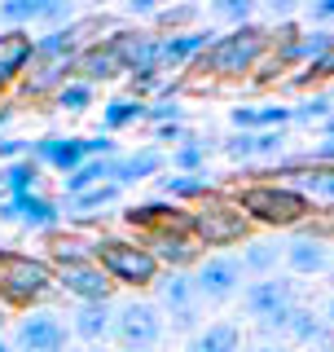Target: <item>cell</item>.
Segmentation results:
<instances>
[{
    "mask_svg": "<svg viewBox=\"0 0 334 352\" xmlns=\"http://www.w3.org/2000/svg\"><path fill=\"white\" fill-rule=\"evenodd\" d=\"M27 150H31V141L0 137V159H5V163H14V159H27Z\"/></svg>",
    "mask_w": 334,
    "mask_h": 352,
    "instance_id": "49",
    "label": "cell"
},
{
    "mask_svg": "<svg viewBox=\"0 0 334 352\" xmlns=\"http://www.w3.org/2000/svg\"><path fill=\"white\" fill-rule=\"evenodd\" d=\"M313 80H334V44H330L326 53H321L313 66H308L304 75H295V84H313Z\"/></svg>",
    "mask_w": 334,
    "mask_h": 352,
    "instance_id": "46",
    "label": "cell"
},
{
    "mask_svg": "<svg viewBox=\"0 0 334 352\" xmlns=\"http://www.w3.org/2000/svg\"><path fill=\"white\" fill-rule=\"evenodd\" d=\"M154 304H159V313H181V308H194L198 295H194V282H189V273H159L154 278Z\"/></svg>",
    "mask_w": 334,
    "mask_h": 352,
    "instance_id": "29",
    "label": "cell"
},
{
    "mask_svg": "<svg viewBox=\"0 0 334 352\" xmlns=\"http://www.w3.org/2000/svg\"><path fill=\"white\" fill-rule=\"evenodd\" d=\"M119 352H154V348H119Z\"/></svg>",
    "mask_w": 334,
    "mask_h": 352,
    "instance_id": "57",
    "label": "cell"
},
{
    "mask_svg": "<svg viewBox=\"0 0 334 352\" xmlns=\"http://www.w3.org/2000/svg\"><path fill=\"white\" fill-rule=\"evenodd\" d=\"M242 352H286L282 344H255V348H242Z\"/></svg>",
    "mask_w": 334,
    "mask_h": 352,
    "instance_id": "52",
    "label": "cell"
},
{
    "mask_svg": "<svg viewBox=\"0 0 334 352\" xmlns=\"http://www.w3.org/2000/svg\"><path fill=\"white\" fill-rule=\"evenodd\" d=\"M185 229L189 238L198 242V247H242V242L251 238V220L233 207V198L225 190H216L211 198H203V203L185 207Z\"/></svg>",
    "mask_w": 334,
    "mask_h": 352,
    "instance_id": "5",
    "label": "cell"
},
{
    "mask_svg": "<svg viewBox=\"0 0 334 352\" xmlns=\"http://www.w3.org/2000/svg\"><path fill=\"white\" fill-rule=\"evenodd\" d=\"M321 317H326V326L334 330V295H330V304H326V313H321Z\"/></svg>",
    "mask_w": 334,
    "mask_h": 352,
    "instance_id": "53",
    "label": "cell"
},
{
    "mask_svg": "<svg viewBox=\"0 0 334 352\" xmlns=\"http://www.w3.org/2000/svg\"><path fill=\"white\" fill-rule=\"evenodd\" d=\"M93 97H97V88H93V84L71 80V84H62L58 93H53V106L66 110V115H84V110L93 106Z\"/></svg>",
    "mask_w": 334,
    "mask_h": 352,
    "instance_id": "38",
    "label": "cell"
},
{
    "mask_svg": "<svg viewBox=\"0 0 334 352\" xmlns=\"http://www.w3.org/2000/svg\"><path fill=\"white\" fill-rule=\"evenodd\" d=\"M163 313L154 300H128L115 308L110 322V339H119V348H154L163 339Z\"/></svg>",
    "mask_w": 334,
    "mask_h": 352,
    "instance_id": "8",
    "label": "cell"
},
{
    "mask_svg": "<svg viewBox=\"0 0 334 352\" xmlns=\"http://www.w3.org/2000/svg\"><path fill=\"white\" fill-rule=\"evenodd\" d=\"M0 220L22 229H36V234H53L62 225V203L49 194H22V198H0Z\"/></svg>",
    "mask_w": 334,
    "mask_h": 352,
    "instance_id": "14",
    "label": "cell"
},
{
    "mask_svg": "<svg viewBox=\"0 0 334 352\" xmlns=\"http://www.w3.org/2000/svg\"><path fill=\"white\" fill-rule=\"evenodd\" d=\"M154 137H159V141H163V146H159V150L167 154V146H172V150H176V146H181V141H189V137H194V132H189V128H185V119H181V124H163V128H154Z\"/></svg>",
    "mask_w": 334,
    "mask_h": 352,
    "instance_id": "47",
    "label": "cell"
},
{
    "mask_svg": "<svg viewBox=\"0 0 334 352\" xmlns=\"http://www.w3.org/2000/svg\"><path fill=\"white\" fill-rule=\"evenodd\" d=\"M14 115H18V106L0 102V137H5V128H9V124H14Z\"/></svg>",
    "mask_w": 334,
    "mask_h": 352,
    "instance_id": "51",
    "label": "cell"
},
{
    "mask_svg": "<svg viewBox=\"0 0 334 352\" xmlns=\"http://www.w3.org/2000/svg\"><path fill=\"white\" fill-rule=\"evenodd\" d=\"M330 44H334V31H326V27H299L286 44H273L269 58H277L286 71H308Z\"/></svg>",
    "mask_w": 334,
    "mask_h": 352,
    "instance_id": "17",
    "label": "cell"
},
{
    "mask_svg": "<svg viewBox=\"0 0 334 352\" xmlns=\"http://www.w3.org/2000/svg\"><path fill=\"white\" fill-rule=\"evenodd\" d=\"M71 80H75V58H31L27 75L18 80V97L22 102H53V93Z\"/></svg>",
    "mask_w": 334,
    "mask_h": 352,
    "instance_id": "15",
    "label": "cell"
},
{
    "mask_svg": "<svg viewBox=\"0 0 334 352\" xmlns=\"http://www.w3.org/2000/svg\"><path fill=\"white\" fill-rule=\"evenodd\" d=\"M93 260L110 282L128 286V291H150L154 278L163 273L159 260L146 251V242L128 238V234H97L93 238Z\"/></svg>",
    "mask_w": 334,
    "mask_h": 352,
    "instance_id": "4",
    "label": "cell"
},
{
    "mask_svg": "<svg viewBox=\"0 0 334 352\" xmlns=\"http://www.w3.org/2000/svg\"><path fill=\"white\" fill-rule=\"evenodd\" d=\"M295 304H299V286H295V278H286V273L255 278V282L242 286V308H247V317H255V326L277 322V317L291 313Z\"/></svg>",
    "mask_w": 334,
    "mask_h": 352,
    "instance_id": "7",
    "label": "cell"
},
{
    "mask_svg": "<svg viewBox=\"0 0 334 352\" xmlns=\"http://www.w3.org/2000/svg\"><path fill=\"white\" fill-rule=\"evenodd\" d=\"M53 286H58L62 295H71L75 304H110V295H115V282L97 269L93 256L58 264V269H53Z\"/></svg>",
    "mask_w": 334,
    "mask_h": 352,
    "instance_id": "11",
    "label": "cell"
},
{
    "mask_svg": "<svg viewBox=\"0 0 334 352\" xmlns=\"http://www.w3.org/2000/svg\"><path fill=\"white\" fill-rule=\"evenodd\" d=\"M106 44L115 49L119 66H124L128 80H141V75H163L159 66V36L141 27H119L115 36H106Z\"/></svg>",
    "mask_w": 334,
    "mask_h": 352,
    "instance_id": "12",
    "label": "cell"
},
{
    "mask_svg": "<svg viewBox=\"0 0 334 352\" xmlns=\"http://www.w3.org/2000/svg\"><path fill=\"white\" fill-rule=\"evenodd\" d=\"M75 18H80V9H75L71 0H44V9H40V27L44 31H62V27H71Z\"/></svg>",
    "mask_w": 334,
    "mask_h": 352,
    "instance_id": "42",
    "label": "cell"
},
{
    "mask_svg": "<svg viewBox=\"0 0 334 352\" xmlns=\"http://www.w3.org/2000/svg\"><path fill=\"white\" fill-rule=\"evenodd\" d=\"M269 53H273L269 27L247 22V27H233V31H216L211 49L189 66V71H203L207 80H247Z\"/></svg>",
    "mask_w": 334,
    "mask_h": 352,
    "instance_id": "2",
    "label": "cell"
},
{
    "mask_svg": "<svg viewBox=\"0 0 334 352\" xmlns=\"http://www.w3.org/2000/svg\"><path fill=\"white\" fill-rule=\"evenodd\" d=\"M40 181H44V168L31 159H14L0 168V190L5 198H22V194H40Z\"/></svg>",
    "mask_w": 334,
    "mask_h": 352,
    "instance_id": "30",
    "label": "cell"
},
{
    "mask_svg": "<svg viewBox=\"0 0 334 352\" xmlns=\"http://www.w3.org/2000/svg\"><path fill=\"white\" fill-rule=\"evenodd\" d=\"M189 282H194L198 304L220 308V304H229V300H238V295H242L247 273H242L238 256H229V251H211V256H203L194 269H189Z\"/></svg>",
    "mask_w": 334,
    "mask_h": 352,
    "instance_id": "6",
    "label": "cell"
},
{
    "mask_svg": "<svg viewBox=\"0 0 334 352\" xmlns=\"http://www.w3.org/2000/svg\"><path fill=\"white\" fill-rule=\"evenodd\" d=\"M27 159L40 163V168H53L58 176H71L84 163V146H80V137H58V132H49V137L31 141Z\"/></svg>",
    "mask_w": 334,
    "mask_h": 352,
    "instance_id": "19",
    "label": "cell"
},
{
    "mask_svg": "<svg viewBox=\"0 0 334 352\" xmlns=\"http://www.w3.org/2000/svg\"><path fill=\"white\" fill-rule=\"evenodd\" d=\"M75 80H84V84H115V80H124V66H119L115 58V49H110L106 40H97V44H84L80 53H75Z\"/></svg>",
    "mask_w": 334,
    "mask_h": 352,
    "instance_id": "22",
    "label": "cell"
},
{
    "mask_svg": "<svg viewBox=\"0 0 334 352\" xmlns=\"http://www.w3.org/2000/svg\"><path fill=\"white\" fill-rule=\"evenodd\" d=\"M295 181H286L291 190H299L308 203H334V168H299V172H286Z\"/></svg>",
    "mask_w": 334,
    "mask_h": 352,
    "instance_id": "31",
    "label": "cell"
},
{
    "mask_svg": "<svg viewBox=\"0 0 334 352\" xmlns=\"http://www.w3.org/2000/svg\"><path fill=\"white\" fill-rule=\"evenodd\" d=\"M0 352H18V348H14V344H9V339H5V335H0Z\"/></svg>",
    "mask_w": 334,
    "mask_h": 352,
    "instance_id": "55",
    "label": "cell"
},
{
    "mask_svg": "<svg viewBox=\"0 0 334 352\" xmlns=\"http://www.w3.org/2000/svg\"><path fill=\"white\" fill-rule=\"evenodd\" d=\"M176 220H185V207L167 203V198H150V203H137L124 212V225L132 229V238L150 234V229H163V225H176Z\"/></svg>",
    "mask_w": 334,
    "mask_h": 352,
    "instance_id": "26",
    "label": "cell"
},
{
    "mask_svg": "<svg viewBox=\"0 0 334 352\" xmlns=\"http://www.w3.org/2000/svg\"><path fill=\"white\" fill-rule=\"evenodd\" d=\"M181 119H185V106H181V97H176V93H163V97H154V102H146V124L150 128L181 124Z\"/></svg>",
    "mask_w": 334,
    "mask_h": 352,
    "instance_id": "40",
    "label": "cell"
},
{
    "mask_svg": "<svg viewBox=\"0 0 334 352\" xmlns=\"http://www.w3.org/2000/svg\"><path fill=\"white\" fill-rule=\"evenodd\" d=\"M282 247L286 242H273V238H247L238 251V264L242 273L255 282V278H273L277 269H282Z\"/></svg>",
    "mask_w": 334,
    "mask_h": 352,
    "instance_id": "25",
    "label": "cell"
},
{
    "mask_svg": "<svg viewBox=\"0 0 334 352\" xmlns=\"http://www.w3.org/2000/svg\"><path fill=\"white\" fill-rule=\"evenodd\" d=\"M251 141H255V132H233V137L220 141V150H225L233 163H251Z\"/></svg>",
    "mask_w": 334,
    "mask_h": 352,
    "instance_id": "45",
    "label": "cell"
},
{
    "mask_svg": "<svg viewBox=\"0 0 334 352\" xmlns=\"http://www.w3.org/2000/svg\"><path fill=\"white\" fill-rule=\"evenodd\" d=\"M330 110H334V97H326V93H308V97H299V102L291 106V124H299V128L326 124Z\"/></svg>",
    "mask_w": 334,
    "mask_h": 352,
    "instance_id": "37",
    "label": "cell"
},
{
    "mask_svg": "<svg viewBox=\"0 0 334 352\" xmlns=\"http://www.w3.org/2000/svg\"><path fill=\"white\" fill-rule=\"evenodd\" d=\"M321 128H326V141H334V110H330V119H326Z\"/></svg>",
    "mask_w": 334,
    "mask_h": 352,
    "instance_id": "54",
    "label": "cell"
},
{
    "mask_svg": "<svg viewBox=\"0 0 334 352\" xmlns=\"http://www.w3.org/2000/svg\"><path fill=\"white\" fill-rule=\"evenodd\" d=\"M282 269H286V278H317V273L334 269V251L326 238L299 234L282 247Z\"/></svg>",
    "mask_w": 334,
    "mask_h": 352,
    "instance_id": "16",
    "label": "cell"
},
{
    "mask_svg": "<svg viewBox=\"0 0 334 352\" xmlns=\"http://www.w3.org/2000/svg\"><path fill=\"white\" fill-rule=\"evenodd\" d=\"M5 326H9V313H5V308H0V335H5Z\"/></svg>",
    "mask_w": 334,
    "mask_h": 352,
    "instance_id": "56",
    "label": "cell"
},
{
    "mask_svg": "<svg viewBox=\"0 0 334 352\" xmlns=\"http://www.w3.org/2000/svg\"><path fill=\"white\" fill-rule=\"evenodd\" d=\"M9 344H14L18 352H66V348H71V330H66V322L58 313H49V308H31L27 317L14 322Z\"/></svg>",
    "mask_w": 334,
    "mask_h": 352,
    "instance_id": "10",
    "label": "cell"
},
{
    "mask_svg": "<svg viewBox=\"0 0 334 352\" xmlns=\"http://www.w3.org/2000/svg\"><path fill=\"white\" fill-rule=\"evenodd\" d=\"M102 124H106V137L110 132H124V128H137L146 124V102L141 97H110V102L102 106Z\"/></svg>",
    "mask_w": 334,
    "mask_h": 352,
    "instance_id": "32",
    "label": "cell"
},
{
    "mask_svg": "<svg viewBox=\"0 0 334 352\" xmlns=\"http://www.w3.org/2000/svg\"><path fill=\"white\" fill-rule=\"evenodd\" d=\"M247 335L238 322H207L198 335L185 339V352H242Z\"/></svg>",
    "mask_w": 334,
    "mask_h": 352,
    "instance_id": "28",
    "label": "cell"
},
{
    "mask_svg": "<svg viewBox=\"0 0 334 352\" xmlns=\"http://www.w3.org/2000/svg\"><path fill=\"white\" fill-rule=\"evenodd\" d=\"M282 154H286V128H277V132H255V141H251V163H282Z\"/></svg>",
    "mask_w": 334,
    "mask_h": 352,
    "instance_id": "41",
    "label": "cell"
},
{
    "mask_svg": "<svg viewBox=\"0 0 334 352\" xmlns=\"http://www.w3.org/2000/svg\"><path fill=\"white\" fill-rule=\"evenodd\" d=\"M110 322H115V304H75L66 330H71V339L102 344V339H110Z\"/></svg>",
    "mask_w": 334,
    "mask_h": 352,
    "instance_id": "24",
    "label": "cell"
},
{
    "mask_svg": "<svg viewBox=\"0 0 334 352\" xmlns=\"http://www.w3.org/2000/svg\"><path fill=\"white\" fill-rule=\"evenodd\" d=\"M229 198H233V207L251 220V229L260 225V229H273V234L277 229H304L317 212V207L299 190H291L286 181H247Z\"/></svg>",
    "mask_w": 334,
    "mask_h": 352,
    "instance_id": "1",
    "label": "cell"
},
{
    "mask_svg": "<svg viewBox=\"0 0 334 352\" xmlns=\"http://www.w3.org/2000/svg\"><path fill=\"white\" fill-rule=\"evenodd\" d=\"M119 185L115 181H106V185H93V190H84V194H75V198H66V207H62V220H75V225H84V220H93V216H102L106 207H115L119 203Z\"/></svg>",
    "mask_w": 334,
    "mask_h": 352,
    "instance_id": "27",
    "label": "cell"
},
{
    "mask_svg": "<svg viewBox=\"0 0 334 352\" xmlns=\"http://www.w3.org/2000/svg\"><path fill=\"white\" fill-rule=\"evenodd\" d=\"M308 22L330 31V22H334V0H313V5H308Z\"/></svg>",
    "mask_w": 334,
    "mask_h": 352,
    "instance_id": "48",
    "label": "cell"
},
{
    "mask_svg": "<svg viewBox=\"0 0 334 352\" xmlns=\"http://www.w3.org/2000/svg\"><path fill=\"white\" fill-rule=\"evenodd\" d=\"M93 256V238H75V234H58L53 229L49 234V269H58V264H71V260H88Z\"/></svg>",
    "mask_w": 334,
    "mask_h": 352,
    "instance_id": "35",
    "label": "cell"
},
{
    "mask_svg": "<svg viewBox=\"0 0 334 352\" xmlns=\"http://www.w3.org/2000/svg\"><path fill=\"white\" fill-rule=\"evenodd\" d=\"M44 0H0V31H31L40 27Z\"/></svg>",
    "mask_w": 334,
    "mask_h": 352,
    "instance_id": "34",
    "label": "cell"
},
{
    "mask_svg": "<svg viewBox=\"0 0 334 352\" xmlns=\"http://www.w3.org/2000/svg\"><path fill=\"white\" fill-rule=\"evenodd\" d=\"M163 326H167V330H176V335H198V330H203V304L181 308V313L163 317Z\"/></svg>",
    "mask_w": 334,
    "mask_h": 352,
    "instance_id": "44",
    "label": "cell"
},
{
    "mask_svg": "<svg viewBox=\"0 0 334 352\" xmlns=\"http://www.w3.org/2000/svg\"><path fill=\"white\" fill-rule=\"evenodd\" d=\"M207 154H211V141L189 137V141H181V146L167 154V163H172L176 172H207Z\"/></svg>",
    "mask_w": 334,
    "mask_h": 352,
    "instance_id": "36",
    "label": "cell"
},
{
    "mask_svg": "<svg viewBox=\"0 0 334 352\" xmlns=\"http://www.w3.org/2000/svg\"><path fill=\"white\" fill-rule=\"evenodd\" d=\"M163 163H167V154L159 146H137V150H128V154H115V163H110V181L124 190V185H137V181H159V172H163Z\"/></svg>",
    "mask_w": 334,
    "mask_h": 352,
    "instance_id": "21",
    "label": "cell"
},
{
    "mask_svg": "<svg viewBox=\"0 0 334 352\" xmlns=\"http://www.w3.org/2000/svg\"><path fill=\"white\" fill-rule=\"evenodd\" d=\"M211 40H216V31H185V36H159V66L163 75H181L189 71L203 53L211 49Z\"/></svg>",
    "mask_w": 334,
    "mask_h": 352,
    "instance_id": "18",
    "label": "cell"
},
{
    "mask_svg": "<svg viewBox=\"0 0 334 352\" xmlns=\"http://www.w3.org/2000/svg\"><path fill=\"white\" fill-rule=\"evenodd\" d=\"M141 242H146V251L159 260L163 273H189L198 260H203V247L189 238L185 220H176V225H163V229H150V234H141Z\"/></svg>",
    "mask_w": 334,
    "mask_h": 352,
    "instance_id": "9",
    "label": "cell"
},
{
    "mask_svg": "<svg viewBox=\"0 0 334 352\" xmlns=\"http://www.w3.org/2000/svg\"><path fill=\"white\" fill-rule=\"evenodd\" d=\"M216 194V181H211L207 172H172V176H159V198H167V203L176 207H194L203 203V198Z\"/></svg>",
    "mask_w": 334,
    "mask_h": 352,
    "instance_id": "23",
    "label": "cell"
},
{
    "mask_svg": "<svg viewBox=\"0 0 334 352\" xmlns=\"http://www.w3.org/2000/svg\"><path fill=\"white\" fill-rule=\"evenodd\" d=\"M128 18H154L159 14V5H150V0H132V5H124Z\"/></svg>",
    "mask_w": 334,
    "mask_h": 352,
    "instance_id": "50",
    "label": "cell"
},
{
    "mask_svg": "<svg viewBox=\"0 0 334 352\" xmlns=\"http://www.w3.org/2000/svg\"><path fill=\"white\" fill-rule=\"evenodd\" d=\"M31 49H36V31H0V97L14 93L27 75Z\"/></svg>",
    "mask_w": 334,
    "mask_h": 352,
    "instance_id": "20",
    "label": "cell"
},
{
    "mask_svg": "<svg viewBox=\"0 0 334 352\" xmlns=\"http://www.w3.org/2000/svg\"><path fill=\"white\" fill-rule=\"evenodd\" d=\"M58 286H53V269L44 256H27V251H9L0 247V308H18L31 313L44 300H53Z\"/></svg>",
    "mask_w": 334,
    "mask_h": 352,
    "instance_id": "3",
    "label": "cell"
},
{
    "mask_svg": "<svg viewBox=\"0 0 334 352\" xmlns=\"http://www.w3.org/2000/svg\"><path fill=\"white\" fill-rule=\"evenodd\" d=\"M260 330L264 335L286 339V344H308L313 352H330V344H334V330L326 326V317L313 313V308H304V304H295L291 313H282L277 322L260 326Z\"/></svg>",
    "mask_w": 334,
    "mask_h": 352,
    "instance_id": "13",
    "label": "cell"
},
{
    "mask_svg": "<svg viewBox=\"0 0 334 352\" xmlns=\"http://www.w3.org/2000/svg\"><path fill=\"white\" fill-rule=\"evenodd\" d=\"M198 18H203V9H198V5H167V9L154 14V22H159L167 36H185V31H194Z\"/></svg>",
    "mask_w": 334,
    "mask_h": 352,
    "instance_id": "39",
    "label": "cell"
},
{
    "mask_svg": "<svg viewBox=\"0 0 334 352\" xmlns=\"http://www.w3.org/2000/svg\"><path fill=\"white\" fill-rule=\"evenodd\" d=\"M110 163L115 159H84L71 176H62V198H75V194L93 190V185H106L110 181Z\"/></svg>",
    "mask_w": 334,
    "mask_h": 352,
    "instance_id": "33",
    "label": "cell"
},
{
    "mask_svg": "<svg viewBox=\"0 0 334 352\" xmlns=\"http://www.w3.org/2000/svg\"><path fill=\"white\" fill-rule=\"evenodd\" d=\"M211 18L229 22V31H233V27H247L255 18V5L251 0H216V5H211Z\"/></svg>",
    "mask_w": 334,
    "mask_h": 352,
    "instance_id": "43",
    "label": "cell"
}]
</instances>
